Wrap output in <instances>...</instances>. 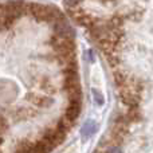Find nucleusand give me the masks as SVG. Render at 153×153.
Listing matches in <instances>:
<instances>
[{"instance_id": "nucleus-6", "label": "nucleus", "mask_w": 153, "mask_h": 153, "mask_svg": "<svg viewBox=\"0 0 153 153\" xmlns=\"http://www.w3.org/2000/svg\"><path fill=\"white\" fill-rule=\"evenodd\" d=\"M53 149H54L53 146L47 141L43 140V138H40L36 143L32 144V153H51Z\"/></svg>"}, {"instance_id": "nucleus-10", "label": "nucleus", "mask_w": 153, "mask_h": 153, "mask_svg": "<svg viewBox=\"0 0 153 153\" xmlns=\"http://www.w3.org/2000/svg\"><path fill=\"white\" fill-rule=\"evenodd\" d=\"M105 153H121V151H120L118 148H110V149H108Z\"/></svg>"}, {"instance_id": "nucleus-8", "label": "nucleus", "mask_w": 153, "mask_h": 153, "mask_svg": "<svg viewBox=\"0 0 153 153\" xmlns=\"http://www.w3.org/2000/svg\"><path fill=\"white\" fill-rule=\"evenodd\" d=\"M93 94H94V98H95V100H97V102L101 105V103L103 102V98H101V94L97 91V90H93Z\"/></svg>"}, {"instance_id": "nucleus-9", "label": "nucleus", "mask_w": 153, "mask_h": 153, "mask_svg": "<svg viewBox=\"0 0 153 153\" xmlns=\"http://www.w3.org/2000/svg\"><path fill=\"white\" fill-rule=\"evenodd\" d=\"M5 128H7V121H5L4 117L0 116V132H1V130H4Z\"/></svg>"}, {"instance_id": "nucleus-5", "label": "nucleus", "mask_w": 153, "mask_h": 153, "mask_svg": "<svg viewBox=\"0 0 153 153\" xmlns=\"http://www.w3.org/2000/svg\"><path fill=\"white\" fill-rule=\"evenodd\" d=\"M30 102L34 106L38 108H48L54 103V100L48 95H42V94H31L30 97Z\"/></svg>"}, {"instance_id": "nucleus-2", "label": "nucleus", "mask_w": 153, "mask_h": 153, "mask_svg": "<svg viewBox=\"0 0 153 153\" xmlns=\"http://www.w3.org/2000/svg\"><path fill=\"white\" fill-rule=\"evenodd\" d=\"M43 140L47 141L53 148H55L56 145H61L62 143L66 138V133H63L62 130H59L58 128H50V129L45 130V134H43Z\"/></svg>"}, {"instance_id": "nucleus-3", "label": "nucleus", "mask_w": 153, "mask_h": 153, "mask_svg": "<svg viewBox=\"0 0 153 153\" xmlns=\"http://www.w3.org/2000/svg\"><path fill=\"white\" fill-rule=\"evenodd\" d=\"M54 26V31H55V35H61V36H67V38H73L74 36V30L73 27L69 24V22L65 18L56 20Z\"/></svg>"}, {"instance_id": "nucleus-1", "label": "nucleus", "mask_w": 153, "mask_h": 153, "mask_svg": "<svg viewBox=\"0 0 153 153\" xmlns=\"http://www.w3.org/2000/svg\"><path fill=\"white\" fill-rule=\"evenodd\" d=\"M50 45H51V47H53V50L55 51L56 55L75 53V43H74V39H73V38L54 35V36L51 38Z\"/></svg>"}, {"instance_id": "nucleus-7", "label": "nucleus", "mask_w": 153, "mask_h": 153, "mask_svg": "<svg viewBox=\"0 0 153 153\" xmlns=\"http://www.w3.org/2000/svg\"><path fill=\"white\" fill-rule=\"evenodd\" d=\"M73 125H74V122H71L70 120H67L66 117L63 116V117H62V118L58 121V124H56V128H58L59 130H62L63 133H66V134H67V132H69V130L73 128Z\"/></svg>"}, {"instance_id": "nucleus-4", "label": "nucleus", "mask_w": 153, "mask_h": 153, "mask_svg": "<svg viewBox=\"0 0 153 153\" xmlns=\"http://www.w3.org/2000/svg\"><path fill=\"white\" fill-rule=\"evenodd\" d=\"M82 110V102H75V101H69V105L66 108V113L65 117L70 120L71 122H75V120L79 117Z\"/></svg>"}]
</instances>
